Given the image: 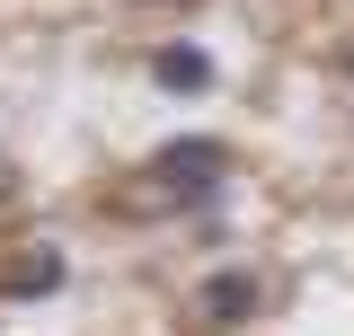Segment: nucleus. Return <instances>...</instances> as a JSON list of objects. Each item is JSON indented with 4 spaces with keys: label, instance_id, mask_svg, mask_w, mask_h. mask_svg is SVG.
I'll use <instances>...</instances> for the list:
<instances>
[{
    "label": "nucleus",
    "instance_id": "obj_5",
    "mask_svg": "<svg viewBox=\"0 0 354 336\" xmlns=\"http://www.w3.org/2000/svg\"><path fill=\"white\" fill-rule=\"evenodd\" d=\"M0 195H9V160H0Z\"/></svg>",
    "mask_w": 354,
    "mask_h": 336
},
{
    "label": "nucleus",
    "instance_id": "obj_4",
    "mask_svg": "<svg viewBox=\"0 0 354 336\" xmlns=\"http://www.w3.org/2000/svg\"><path fill=\"white\" fill-rule=\"evenodd\" d=\"M53 283H62V248H36V256H18V265L0 274L9 301H36V292H53Z\"/></svg>",
    "mask_w": 354,
    "mask_h": 336
},
{
    "label": "nucleus",
    "instance_id": "obj_1",
    "mask_svg": "<svg viewBox=\"0 0 354 336\" xmlns=\"http://www.w3.org/2000/svg\"><path fill=\"white\" fill-rule=\"evenodd\" d=\"M142 177H151V195H160L169 212H186V204H204L221 177H230V151H221L213 133H177V142H160V151H151V168H142Z\"/></svg>",
    "mask_w": 354,
    "mask_h": 336
},
{
    "label": "nucleus",
    "instance_id": "obj_2",
    "mask_svg": "<svg viewBox=\"0 0 354 336\" xmlns=\"http://www.w3.org/2000/svg\"><path fill=\"white\" fill-rule=\"evenodd\" d=\"M195 310H204V328H239V319L257 310V274H239V265H221V274H204V292H195Z\"/></svg>",
    "mask_w": 354,
    "mask_h": 336
},
{
    "label": "nucleus",
    "instance_id": "obj_3",
    "mask_svg": "<svg viewBox=\"0 0 354 336\" xmlns=\"http://www.w3.org/2000/svg\"><path fill=\"white\" fill-rule=\"evenodd\" d=\"M151 80L169 88V97H195V88H213V53L204 44H160L151 53Z\"/></svg>",
    "mask_w": 354,
    "mask_h": 336
}]
</instances>
